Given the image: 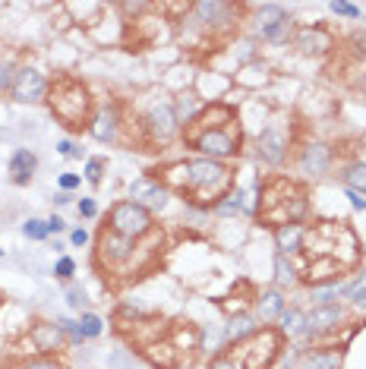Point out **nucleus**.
<instances>
[{"instance_id": "f257e3e1", "label": "nucleus", "mask_w": 366, "mask_h": 369, "mask_svg": "<svg viewBox=\"0 0 366 369\" xmlns=\"http://www.w3.org/2000/svg\"><path fill=\"white\" fill-rule=\"evenodd\" d=\"M48 105H51V114L63 123V127H89V110H92V95L83 83H76L73 76H61L57 83H51L48 88Z\"/></svg>"}, {"instance_id": "f03ea898", "label": "nucleus", "mask_w": 366, "mask_h": 369, "mask_svg": "<svg viewBox=\"0 0 366 369\" xmlns=\"http://www.w3.org/2000/svg\"><path fill=\"white\" fill-rule=\"evenodd\" d=\"M234 189L231 171L224 161H211V158H193L189 161V174H187V193L189 199L202 205H215L221 196H228Z\"/></svg>"}, {"instance_id": "7ed1b4c3", "label": "nucleus", "mask_w": 366, "mask_h": 369, "mask_svg": "<svg viewBox=\"0 0 366 369\" xmlns=\"http://www.w3.org/2000/svg\"><path fill=\"white\" fill-rule=\"evenodd\" d=\"M152 227H155L152 212H145L142 205L130 202V199H120V202L108 212V231L120 234V237H127L133 243L139 237H145V234H152Z\"/></svg>"}, {"instance_id": "20e7f679", "label": "nucleus", "mask_w": 366, "mask_h": 369, "mask_svg": "<svg viewBox=\"0 0 366 369\" xmlns=\"http://www.w3.org/2000/svg\"><path fill=\"white\" fill-rule=\"evenodd\" d=\"M189 145L199 152V158H211V161L234 158L240 152V127L231 123V127H221V130H196L189 136Z\"/></svg>"}, {"instance_id": "39448f33", "label": "nucleus", "mask_w": 366, "mask_h": 369, "mask_svg": "<svg viewBox=\"0 0 366 369\" xmlns=\"http://www.w3.org/2000/svg\"><path fill=\"white\" fill-rule=\"evenodd\" d=\"M145 132H149L152 142L167 145L174 136L180 132L177 123V110H174V101H155L149 110H145Z\"/></svg>"}, {"instance_id": "423d86ee", "label": "nucleus", "mask_w": 366, "mask_h": 369, "mask_svg": "<svg viewBox=\"0 0 366 369\" xmlns=\"http://www.w3.org/2000/svg\"><path fill=\"white\" fill-rule=\"evenodd\" d=\"M48 76L38 70V66H19L16 83H13V98L23 101V105H32V101H45L48 98Z\"/></svg>"}, {"instance_id": "0eeeda50", "label": "nucleus", "mask_w": 366, "mask_h": 369, "mask_svg": "<svg viewBox=\"0 0 366 369\" xmlns=\"http://www.w3.org/2000/svg\"><path fill=\"white\" fill-rule=\"evenodd\" d=\"M291 152V142H288V132H284L281 127H266L256 136V155H259L266 165H284V158H288Z\"/></svg>"}, {"instance_id": "6e6552de", "label": "nucleus", "mask_w": 366, "mask_h": 369, "mask_svg": "<svg viewBox=\"0 0 366 369\" xmlns=\"http://www.w3.org/2000/svg\"><path fill=\"white\" fill-rule=\"evenodd\" d=\"M98 256H101V259H105L108 265H111V269H120V265L133 262L136 243L105 227V231H101V237H98Z\"/></svg>"}, {"instance_id": "1a4fd4ad", "label": "nucleus", "mask_w": 366, "mask_h": 369, "mask_svg": "<svg viewBox=\"0 0 366 369\" xmlns=\"http://www.w3.org/2000/svg\"><path fill=\"white\" fill-rule=\"evenodd\" d=\"M130 202L142 205L145 212H161L167 205V187L152 177H139L130 183Z\"/></svg>"}, {"instance_id": "9d476101", "label": "nucleus", "mask_w": 366, "mask_h": 369, "mask_svg": "<svg viewBox=\"0 0 366 369\" xmlns=\"http://www.w3.org/2000/svg\"><path fill=\"white\" fill-rule=\"evenodd\" d=\"M332 161H335L332 145H325V142H319V139H313V142H306L303 149H300L297 167H300L303 174H310V177H325L328 167H332Z\"/></svg>"}, {"instance_id": "9b49d317", "label": "nucleus", "mask_w": 366, "mask_h": 369, "mask_svg": "<svg viewBox=\"0 0 366 369\" xmlns=\"http://www.w3.org/2000/svg\"><path fill=\"white\" fill-rule=\"evenodd\" d=\"M344 319V306L341 303H322L313 306L303 319V335H319V331H332Z\"/></svg>"}, {"instance_id": "f8f14e48", "label": "nucleus", "mask_w": 366, "mask_h": 369, "mask_svg": "<svg viewBox=\"0 0 366 369\" xmlns=\"http://www.w3.org/2000/svg\"><path fill=\"white\" fill-rule=\"evenodd\" d=\"M294 44L300 54H310V57H319V54H328L335 48V38L325 32V28H300L294 35Z\"/></svg>"}, {"instance_id": "ddd939ff", "label": "nucleus", "mask_w": 366, "mask_h": 369, "mask_svg": "<svg viewBox=\"0 0 366 369\" xmlns=\"http://www.w3.org/2000/svg\"><path fill=\"white\" fill-rule=\"evenodd\" d=\"M306 243V227L300 221H284V224L275 227V246L281 256H294L303 249Z\"/></svg>"}, {"instance_id": "4468645a", "label": "nucleus", "mask_w": 366, "mask_h": 369, "mask_svg": "<svg viewBox=\"0 0 366 369\" xmlns=\"http://www.w3.org/2000/svg\"><path fill=\"white\" fill-rule=\"evenodd\" d=\"M234 120V108L228 105V101H209L206 108H202V114L196 117L193 127L196 130H221V127H231Z\"/></svg>"}, {"instance_id": "2eb2a0df", "label": "nucleus", "mask_w": 366, "mask_h": 369, "mask_svg": "<svg viewBox=\"0 0 366 369\" xmlns=\"http://www.w3.org/2000/svg\"><path fill=\"white\" fill-rule=\"evenodd\" d=\"M117 130H120V114H117V108L114 105H105V108H98V114L92 117V123H89V132L98 142H114L117 139Z\"/></svg>"}, {"instance_id": "dca6fc26", "label": "nucleus", "mask_w": 366, "mask_h": 369, "mask_svg": "<svg viewBox=\"0 0 366 369\" xmlns=\"http://www.w3.org/2000/svg\"><path fill=\"white\" fill-rule=\"evenodd\" d=\"M284 313V291L268 287L256 297V319L259 322H278V316Z\"/></svg>"}, {"instance_id": "f3484780", "label": "nucleus", "mask_w": 366, "mask_h": 369, "mask_svg": "<svg viewBox=\"0 0 366 369\" xmlns=\"http://www.w3.org/2000/svg\"><path fill=\"white\" fill-rule=\"evenodd\" d=\"M35 167H38V155H35L32 149H16L13 152V158H10V177H13V183H28L32 180V174H35Z\"/></svg>"}, {"instance_id": "a211bd4d", "label": "nucleus", "mask_w": 366, "mask_h": 369, "mask_svg": "<svg viewBox=\"0 0 366 369\" xmlns=\"http://www.w3.org/2000/svg\"><path fill=\"white\" fill-rule=\"evenodd\" d=\"M63 331L57 322H45V326H35V331H32V341H35V348L38 350H45V353H51V350H61V344H63Z\"/></svg>"}, {"instance_id": "6ab92c4d", "label": "nucleus", "mask_w": 366, "mask_h": 369, "mask_svg": "<svg viewBox=\"0 0 366 369\" xmlns=\"http://www.w3.org/2000/svg\"><path fill=\"white\" fill-rule=\"evenodd\" d=\"M193 13L199 16L202 26H221L231 16V6L218 4V0H199V4H193Z\"/></svg>"}, {"instance_id": "aec40b11", "label": "nucleus", "mask_w": 366, "mask_h": 369, "mask_svg": "<svg viewBox=\"0 0 366 369\" xmlns=\"http://www.w3.org/2000/svg\"><path fill=\"white\" fill-rule=\"evenodd\" d=\"M202 98L199 95H193V92H183L177 101H174V110H177V123L180 127H193L196 123V117L202 114Z\"/></svg>"}, {"instance_id": "412c9836", "label": "nucleus", "mask_w": 366, "mask_h": 369, "mask_svg": "<svg viewBox=\"0 0 366 369\" xmlns=\"http://www.w3.org/2000/svg\"><path fill=\"white\" fill-rule=\"evenodd\" d=\"M284 16H288V13H284L278 4H262L259 10H256V26H253L256 35H259V38H266V35L272 32V28H275Z\"/></svg>"}, {"instance_id": "4be33fe9", "label": "nucleus", "mask_w": 366, "mask_h": 369, "mask_svg": "<svg viewBox=\"0 0 366 369\" xmlns=\"http://www.w3.org/2000/svg\"><path fill=\"white\" fill-rule=\"evenodd\" d=\"M303 319H306L303 309H297V306L284 309V313L278 316V335H284V338H303Z\"/></svg>"}, {"instance_id": "5701e85b", "label": "nucleus", "mask_w": 366, "mask_h": 369, "mask_svg": "<svg viewBox=\"0 0 366 369\" xmlns=\"http://www.w3.org/2000/svg\"><path fill=\"white\" fill-rule=\"evenodd\" d=\"M256 319L253 316H234V319L224 326V341H234V344H240L244 338H253L256 335Z\"/></svg>"}, {"instance_id": "b1692460", "label": "nucleus", "mask_w": 366, "mask_h": 369, "mask_svg": "<svg viewBox=\"0 0 366 369\" xmlns=\"http://www.w3.org/2000/svg\"><path fill=\"white\" fill-rule=\"evenodd\" d=\"M297 281H300V275H297L294 262H291V256L278 253L275 256V287L278 291H284V287H294Z\"/></svg>"}, {"instance_id": "393cba45", "label": "nucleus", "mask_w": 366, "mask_h": 369, "mask_svg": "<svg viewBox=\"0 0 366 369\" xmlns=\"http://www.w3.org/2000/svg\"><path fill=\"white\" fill-rule=\"evenodd\" d=\"M303 369H341V353L332 350H316L303 357Z\"/></svg>"}, {"instance_id": "a878e982", "label": "nucleus", "mask_w": 366, "mask_h": 369, "mask_svg": "<svg viewBox=\"0 0 366 369\" xmlns=\"http://www.w3.org/2000/svg\"><path fill=\"white\" fill-rule=\"evenodd\" d=\"M211 209H215V215H221V218H228V215H237V212L244 209V189H237V187H234L231 193L218 199V202L211 205Z\"/></svg>"}, {"instance_id": "bb28decb", "label": "nucleus", "mask_w": 366, "mask_h": 369, "mask_svg": "<svg viewBox=\"0 0 366 369\" xmlns=\"http://www.w3.org/2000/svg\"><path fill=\"white\" fill-rule=\"evenodd\" d=\"M344 180H347V189H357L360 196H366V165L363 161H354L344 171Z\"/></svg>"}, {"instance_id": "cd10ccee", "label": "nucleus", "mask_w": 366, "mask_h": 369, "mask_svg": "<svg viewBox=\"0 0 366 369\" xmlns=\"http://www.w3.org/2000/svg\"><path fill=\"white\" fill-rule=\"evenodd\" d=\"M363 297H366V269H363L350 284H344V300H347L350 306H357Z\"/></svg>"}, {"instance_id": "c85d7f7f", "label": "nucleus", "mask_w": 366, "mask_h": 369, "mask_svg": "<svg viewBox=\"0 0 366 369\" xmlns=\"http://www.w3.org/2000/svg\"><path fill=\"white\" fill-rule=\"evenodd\" d=\"M79 331H83V338L89 341V338H98L101 331H105V322H101V316H95V313H83L79 316Z\"/></svg>"}, {"instance_id": "c756f323", "label": "nucleus", "mask_w": 366, "mask_h": 369, "mask_svg": "<svg viewBox=\"0 0 366 369\" xmlns=\"http://www.w3.org/2000/svg\"><path fill=\"white\" fill-rule=\"evenodd\" d=\"M344 293V284L341 281H328L325 287H319V291H313V303L322 306V303H335V297Z\"/></svg>"}, {"instance_id": "7c9ffc66", "label": "nucleus", "mask_w": 366, "mask_h": 369, "mask_svg": "<svg viewBox=\"0 0 366 369\" xmlns=\"http://www.w3.org/2000/svg\"><path fill=\"white\" fill-rule=\"evenodd\" d=\"M23 234L32 243H41V240H48L51 234H48V221H41V218H28L26 224H23Z\"/></svg>"}, {"instance_id": "2f4dec72", "label": "nucleus", "mask_w": 366, "mask_h": 369, "mask_svg": "<svg viewBox=\"0 0 366 369\" xmlns=\"http://www.w3.org/2000/svg\"><path fill=\"white\" fill-rule=\"evenodd\" d=\"M63 297H67V306H70V309H76V313H83V306L89 303L85 291H83L79 284H73V281H70L67 287H63Z\"/></svg>"}, {"instance_id": "473e14b6", "label": "nucleus", "mask_w": 366, "mask_h": 369, "mask_svg": "<svg viewBox=\"0 0 366 369\" xmlns=\"http://www.w3.org/2000/svg\"><path fill=\"white\" fill-rule=\"evenodd\" d=\"M16 369H63V363L57 357H48V353H41V357H28L23 360Z\"/></svg>"}, {"instance_id": "72a5a7b5", "label": "nucleus", "mask_w": 366, "mask_h": 369, "mask_svg": "<svg viewBox=\"0 0 366 369\" xmlns=\"http://www.w3.org/2000/svg\"><path fill=\"white\" fill-rule=\"evenodd\" d=\"M291 28H294V19H291V16H284V19H281V22H278V26L272 28V32H268L266 38H262V41H272V44L288 41V38H291Z\"/></svg>"}, {"instance_id": "f704fd0d", "label": "nucleus", "mask_w": 366, "mask_h": 369, "mask_svg": "<svg viewBox=\"0 0 366 369\" xmlns=\"http://www.w3.org/2000/svg\"><path fill=\"white\" fill-rule=\"evenodd\" d=\"M347 51H350L354 61L366 63V32H354V35H350V38H347Z\"/></svg>"}, {"instance_id": "c9c22d12", "label": "nucleus", "mask_w": 366, "mask_h": 369, "mask_svg": "<svg viewBox=\"0 0 366 369\" xmlns=\"http://www.w3.org/2000/svg\"><path fill=\"white\" fill-rule=\"evenodd\" d=\"M105 167H108V161H105V158H89V161H85V180L98 187L101 177H105Z\"/></svg>"}, {"instance_id": "e433bc0d", "label": "nucleus", "mask_w": 366, "mask_h": 369, "mask_svg": "<svg viewBox=\"0 0 366 369\" xmlns=\"http://www.w3.org/2000/svg\"><path fill=\"white\" fill-rule=\"evenodd\" d=\"M16 66L10 61H0V92H13V83H16Z\"/></svg>"}, {"instance_id": "4c0bfd02", "label": "nucleus", "mask_w": 366, "mask_h": 369, "mask_svg": "<svg viewBox=\"0 0 366 369\" xmlns=\"http://www.w3.org/2000/svg\"><path fill=\"white\" fill-rule=\"evenodd\" d=\"M54 275L57 278H61V281H73V275H76V262H73L70 259V256H61V259H57L54 262Z\"/></svg>"}, {"instance_id": "58836bf2", "label": "nucleus", "mask_w": 366, "mask_h": 369, "mask_svg": "<svg viewBox=\"0 0 366 369\" xmlns=\"http://www.w3.org/2000/svg\"><path fill=\"white\" fill-rule=\"evenodd\" d=\"M328 10H332L335 16H344V19H360V6L344 4V0H335V4H328Z\"/></svg>"}, {"instance_id": "ea45409f", "label": "nucleus", "mask_w": 366, "mask_h": 369, "mask_svg": "<svg viewBox=\"0 0 366 369\" xmlns=\"http://www.w3.org/2000/svg\"><path fill=\"white\" fill-rule=\"evenodd\" d=\"M79 183H83V177H79V174H61V177H57V187H61V193H73Z\"/></svg>"}, {"instance_id": "a19ab883", "label": "nucleus", "mask_w": 366, "mask_h": 369, "mask_svg": "<svg viewBox=\"0 0 366 369\" xmlns=\"http://www.w3.org/2000/svg\"><path fill=\"white\" fill-rule=\"evenodd\" d=\"M57 152H61L63 158H83V149H79L73 139H61V142H57Z\"/></svg>"}, {"instance_id": "79ce46f5", "label": "nucleus", "mask_w": 366, "mask_h": 369, "mask_svg": "<svg viewBox=\"0 0 366 369\" xmlns=\"http://www.w3.org/2000/svg\"><path fill=\"white\" fill-rule=\"evenodd\" d=\"M209 369H246L240 360H234V357H215L209 363Z\"/></svg>"}, {"instance_id": "37998d69", "label": "nucleus", "mask_w": 366, "mask_h": 369, "mask_svg": "<svg viewBox=\"0 0 366 369\" xmlns=\"http://www.w3.org/2000/svg\"><path fill=\"white\" fill-rule=\"evenodd\" d=\"M79 215L83 218H98V205H95V199H79Z\"/></svg>"}, {"instance_id": "c03bdc74", "label": "nucleus", "mask_w": 366, "mask_h": 369, "mask_svg": "<svg viewBox=\"0 0 366 369\" xmlns=\"http://www.w3.org/2000/svg\"><path fill=\"white\" fill-rule=\"evenodd\" d=\"M70 243H73V246H85V243H89V231H83V227H76V231L70 234Z\"/></svg>"}, {"instance_id": "a18cd8bd", "label": "nucleus", "mask_w": 366, "mask_h": 369, "mask_svg": "<svg viewBox=\"0 0 366 369\" xmlns=\"http://www.w3.org/2000/svg\"><path fill=\"white\" fill-rule=\"evenodd\" d=\"M63 227H67V221H63L61 215H51L48 218V234H61Z\"/></svg>"}, {"instance_id": "49530a36", "label": "nucleus", "mask_w": 366, "mask_h": 369, "mask_svg": "<svg viewBox=\"0 0 366 369\" xmlns=\"http://www.w3.org/2000/svg\"><path fill=\"white\" fill-rule=\"evenodd\" d=\"M347 199H350V205H354V209H360V212H366V199L357 193V189H347Z\"/></svg>"}, {"instance_id": "de8ad7c7", "label": "nucleus", "mask_w": 366, "mask_h": 369, "mask_svg": "<svg viewBox=\"0 0 366 369\" xmlns=\"http://www.w3.org/2000/svg\"><path fill=\"white\" fill-rule=\"evenodd\" d=\"M70 199H73L70 193H57V199H54V202H57V205H67V202H70Z\"/></svg>"}, {"instance_id": "09e8293b", "label": "nucleus", "mask_w": 366, "mask_h": 369, "mask_svg": "<svg viewBox=\"0 0 366 369\" xmlns=\"http://www.w3.org/2000/svg\"><path fill=\"white\" fill-rule=\"evenodd\" d=\"M357 309H366V297L360 300V303H357Z\"/></svg>"}, {"instance_id": "8fccbe9b", "label": "nucleus", "mask_w": 366, "mask_h": 369, "mask_svg": "<svg viewBox=\"0 0 366 369\" xmlns=\"http://www.w3.org/2000/svg\"><path fill=\"white\" fill-rule=\"evenodd\" d=\"M0 256H4V249H0Z\"/></svg>"}]
</instances>
